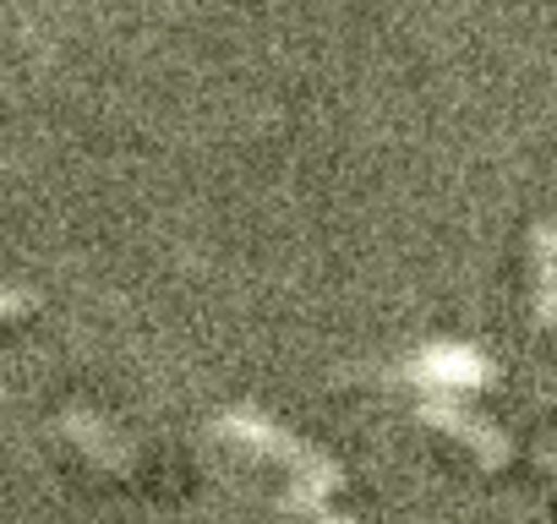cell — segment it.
<instances>
[{
  "instance_id": "7",
  "label": "cell",
  "mask_w": 557,
  "mask_h": 524,
  "mask_svg": "<svg viewBox=\"0 0 557 524\" xmlns=\"http://www.w3.org/2000/svg\"><path fill=\"white\" fill-rule=\"evenodd\" d=\"M23 312H28V307H23V290H12V296H7V317H23Z\"/></svg>"
},
{
  "instance_id": "5",
  "label": "cell",
  "mask_w": 557,
  "mask_h": 524,
  "mask_svg": "<svg viewBox=\"0 0 557 524\" xmlns=\"http://www.w3.org/2000/svg\"><path fill=\"white\" fill-rule=\"evenodd\" d=\"M530 262H535V323L552 328L557 323V224H535L530 229Z\"/></svg>"
},
{
  "instance_id": "3",
  "label": "cell",
  "mask_w": 557,
  "mask_h": 524,
  "mask_svg": "<svg viewBox=\"0 0 557 524\" xmlns=\"http://www.w3.org/2000/svg\"><path fill=\"white\" fill-rule=\"evenodd\" d=\"M410 383H426V388H481L497 377V366L470 350V345H426L410 366H405Z\"/></svg>"
},
{
  "instance_id": "6",
  "label": "cell",
  "mask_w": 557,
  "mask_h": 524,
  "mask_svg": "<svg viewBox=\"0 0 557 524\" xmlns=\"http://www.w3.org/2000/svg\"><path fill=\"white\" fill-rule=\"evenodd\" d=\"M285 513H296V519H307V524H356V519L334 513V508L323 502V491H312V486H296V491L285 497Z\"/></svg>"
},
{
  "instance_id": "4",
  "label": "cell",
  "mask_w": 557,
  "mask_h": 524,
  "mask_svg": "<svg viewBox=\"0 0 557 524\" xmlns=\"http://www.w3.org/2000/svg\"><path fill=\"white\" fill-rule=\"evenodd\" d=\"M61 426H66V432H72V442H77L83 453H94L104 470L132 475V464H137V459H132V448L121 442V432H115V426H104L99 415H83V410H66V415H61Z\"/></svg>"
},
{
  "instance_id": "8",
  "label": "cell",
  "mask_w": 557,
  "mask_h": 524,
  "mask_svg": "<svg viewBox=\"0 0 557 524\" xmlns=\"http://www.w3.org/2000/svg\"><path fill=\"white\" fill-rule=\"evenodd\" d=\"M541 464H546V470H552V475H557V437H552V442H546V448H541Z\"/></svg>"
},
{
  "instance_id": "1",
  "label": "cell",
  "mask_w": 557,
  "mask_h": 524,
  "mask_svg": "<svg viewBox=\"0 0 557 524\" xmlns=\"http://www.w3.org/2000/svg\"><path fill=\"white\" fill-rule=\"evenodd\" d=\"M219 437L278 459V464L296 475V486H312V491H323V497H334V491L345 486V470H339L334 453L312 448L307 437H290L278 421H268V415H257V410H224V415H219Z\"/></svg>"
},
{
  "instance_id": "2",
  "label": "cell",
  "mask_w": 557,
  "mask_h": 524,
  "mask_svg": "<svg viewBox=\"0 0 557 524\" xmlns=\"http://www.w3.org/2000/svg\"><path fill=\"white\" fill-rule=\"evenodd\" d=\"M421 421H426V426H437L443 437L465 442V448L481 459V470H503V464L513 459V442L503 437V426H497V421H486L481 410H470V404L448 399V388H437L432 399H421Z\"/></svg>"
}]
</instances>
